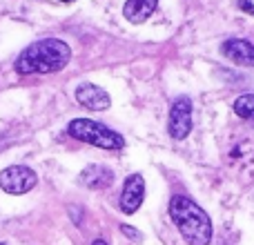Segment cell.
I'll use <instances>...</instances> for the list:
<instances>
[{"mask_svg":"<svg viewBox=\"0 0 254 245\" xmlns=\"http://www.w3.org/2000/svg\"><path fill=\"white\" fill-rule=\"evenodd\" d=\"M71 58V49L67 43L58 38H45L38 43H31L27 49H22L16 58L13 67L20 76L29 74H54L67 67Z\"/></svg>","mask_w":254,"mask_h":245,"instance_id":"cell-1","label":"cell"},{"mask_svg":"<svg viewBox=\"0 0 254 245\" xmlns=\"http://www.w3.org/2000/svg\"><path fill=\"white\" fill-rule=\"evenodd\" d=\"M170 214L181 237L190 245H207L212 241V221L203 207H198L190 196L176 194L170 201Z\"/></svg>","mask_w":254,"mask_h":245,"instance_id":"cell-2","label":"cell"},{"mask_svg":"<svg viewBox=\"0 0 254 245\" xmlns=\"http://www.w3.org/2000/svg\"><path fill=\"white\" fill-rule=\"evenodd\" d=\"M74 138L83 140V143H89L94 147L101 149H110V152H116V149L125 147V138L119 134V131L110 129L107 125L98 121H89V119H74L67 127Z\"/></svg>","mask_w":254,"mask_h":245,"instance_id":"cell-3","label":"cell"},{"mask_svg":"<svg viewBox=\"0 0 254 245\" xmlns=\"http://www.w3.org/2000/svg\"><path fill=\"white\" fill-rule=\"evenodd\" d=\"M36 183H38V176L31 167L11 165L0 172V187L7 194H27L36 187Z\"/></svg>","mask_w":254,"mask_h":245,"instance_id":"cell-4","label":"cell"},{"mask_svg":"<svg viewBox=\"0 0 254 245\" xmlns=\"http://www.w3.org/2000/svg\"><path fill=\"white\" fill-rule=\"evenodd\" d=\"M167 131L174 140L188 138V134L192 131V101L188 96L174 101L170 110V121H167Z\"/></svg>","mask_w":254,"mask_h":245,"instance_id":"cell-5","label":"cell"},{"mask_svg":"<svg viewBox=\"0 0 254 245\" xmlns=\"http://www.w3.org/2000/svg\"><path fill=\"white\" fill-rule=\"evenodd\" d=\"M145 196V179L140 174H131L125 179L123 194H121V210L125 214H134L140 207Z\"/></svg>","mask_w":254,"mask_h":245,"instance_id":"cell-6","label":"cell"},{"mask_svg":"<svg viewBox=\"0 0 254 245\" xmlns=\"http://www.w3.org/2000/svg\"><path fill=\"white\" fill-rule=\"evenodd\" d=\"M76 101L92 112H105V110H110L112 98H110V94H107L105 89H101L98 85L83 83L76 89Z\"/></svg>","mask_w":254,"mask_h":245,"instance_id":"cell-7","label":"cell"},{"mask_svg":"<svg viewBox=\"0 0 254 245\" xmlns=\"http://www.w3.org/2000/svg\"><path fill=\"white\" fill-rule=\"evenodd\" d=\"M221 54L241 67H254V45L243 38H230L223 43Z\"/></svg>","mask_w":254,"mask_h":245,"instance_id":"cell-8","label":"cell"},{"mask_svg":"<svg viewBox=\"0 0 254 245\" xmlns=\"http://www.w3.org/2000/svg\"><path fill=\"white\" fill-rule=\"evenodd\" d=\"M78 181L89 189H105L114 183V172L105 165H87L80 172Z\"/></svg>","mask_w":254,"mask_h":245,"instance_id":"cell-9","label":"cell"},{"mask_svg":"<svg viewBox=\"0 0 254 245\" xmlns=\"http://www.w3.org/2000/svg\"><path fill=\"white\" fill-rule=\"evenodd\" d=\"M156 4L158 0H127L123 13L131 25H140V22H145L154 13Z\"/></svg>","mask_w":254,"mask_h":245,"instance_id":"cell-10","label":"cell"},{"mask_svg":"<svg viewBox=\"0 0 254 245\" xmlns=\"http://www.w3.org/2000/svg\"><path fill=\"white\" fill-rule=\"evenodd\" d=\"M234 114L239 119H252L254 116V94H243L234 101Z\"/></svg>","mask_w":254,"mask_h":245,"instance_id":"cell-11","label":"cell"},{"mask_svg":"<svg viewBox=\"0 0 254 245\" xmlns=\"http://www.w3.org/2000/svg\"><path fill=\"white\" fill-rule=\"evenodd\" d=\"M121 232H123L125 237H129L131 241H136V243H138L140 239H143V237H140V232H138V230H136V228H131V225H121Z\"/></svg>","mask_w":254,"mask_h":245,"instance_id":"cell-12","label":"cell"},{"mask_svg":"<svg viewBox=\"0 0 254 245\" xmlns=\"http://www.w3.org/2000/svg\"><path fill=\"white\" fill-rule=\"evenodd\" d=\"M237 7L241 9V11L250 13V16H254V0H237Z\"/></svg>","mask_w":254,"mask_h":245,"instance_id":"cell-13","label":"cell"},{"mask_svg":"<svg viewBox=\"0 0 254 245\" xmlns=\"http://www.w3.org/2000/svg\"><path fill=\"white\" fill-rule=\"evenodd\" d=\"M92 245H107V241H103V239H96Z\"/></svg>","mask_w":254,"mask_h":245,"instance_id":"cell-14","label":"cell"},{"mask_svg":"<svg viewBox=\"0 0 254 245\" xmlns=\"http://www.w3.org/2000/svg\"><path fill=\"white\" fill-rule=\"evenodd\" d=\"M61 2H74V0H61Z\"/></svg>","mask_w":254,"mask_h":245,"instance_id":"cell-15","label":"cell"},{"mask_svg":"<svg viewBox=\"0 0 254 245\" xmlns=\"http://www.w3.org/2000/svg\"><path fill=\"white\" fill-rule=\"evenodd\" d=\"M0 245H4V243H0Z\"/></svg>","mask_w":254,"mask_h":245,"instance_id":"cell-16","label":"cell"}]
</instances>
